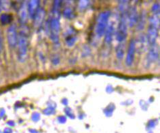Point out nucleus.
<instances>
[{
	"label": "nucleus",
	"instance_id": "f257e3e1",
	"mask_svg": "<svg viewBox=\"0 0 160 133\" xmlns=\"http://www.w3.org/2000/svg\"><path fill=\"white\" fill-rule=\"evenodd\" d=\"M28 45H29V41H28V34L26 30H21L18 35V59L20 62H24L27 59Z\"/></svg>",
	"mask_w": 160,
	"mask_h": 133
},
{
	"label": "nucleus",
	"instance_id": "f03ea898",
	"mask_svg": "<svg viewBox=\"0 0 160 133\" xmlns=\"http://www.w3.org/2000/svg\"><path fill=\"white\" fill-rule=\"evenodd\" d=\"M110 17V12L105 11L99 14L96 25V34L98 37L101 38L105 35L108 25V21Z\"/></svg>",
	"mask_w": 160,
	"mask_h": 133
},
{
	"label": "nucleus",
	"instance_id": "7ed1b4c3",
	"mask_svg": "<svg viewBox=\"0 0 160 133\" xmlns=\"http://www.w3.org/2000/svg\"><path fill=\"white\" fill-rule=\"evenodd\" d=\"M128 25L126 12L122 13L118 26L117 33H116V37H117V40L119 43L124 41L127 37Z\"/></svg>",
	"mask_w": 160,
	"mask_h": 133
},
{
	"label": "nucleus",
	"instance_id": "20e7f679",
	"mask_svg": "<svg viewBox=\"0 0 160 133\" xmlns=\"http://www.w3.org/2000/svg\"><path fill=\"white\" fill-rule=\"evenodd\" d=\"M60 23L58 18L55 17L51 20L50 23V38L55 43H58L59 40Z\"/></svg>",
	"mask_w": 160,
	"mask_h": 133
},
{
	"label": "nucleus",
	"instance_id": "39448f33",
	"mask_svg": "<svg viewBox=\"0 0 160 133\" xmlns=\"http://www.w3.org/2000/svg\"><path fill=\"white\" fill-rule=\"evenodd\" d=\"M18 35L17 33V26L14 25H11L7 31L8 42L9 45L11 47L14 48L15 47H17L18 41Z\"/></svg>",
	"mask_w": 160,
	"mask_h": 133
},
{
	"label": "nucleus",
	"instance_id": "423d86ee",
	"mask_svg": "<svg viewBox=\"0 0 160 133\" xmlns=\"http://www.w3.org/2000/svg\"><path fill=\"white\" fill-rule=\"evenodd\" d=\"M126 15L128 25L130 27H133L135 25H137L138 18L137 7L135 6L130 7L128 10V12H126Z\"/></svg>",
	"mask_w": 160,
	"mask_h": 133
},
{
	"label": "nucleus",
	"instance_id": "0eeeda50",
	"mask_svg": "<svg viewBox=\"0 0 160 133\" xmlns=\"http://www.w3.org/2000/svg\"><path fill=\"white\" fill-rule=\"evenodd\" d=\"M158 29L159 26L149 24V28H148L147 35L146 37L147 39L148 43H149L150 46L156 43V39H157L158 36Z\"/></svg>",
	"mask_w": 160,
	"mask_h": 133
},
{
	"label": "nucleus",
	"instance_id": "6e6552de",
	"mask_svg": "<svg viewBox=\"0 0 160 133\" xmlns=\"http://www.w3.org/2000/svg\"><path fill=\"white\" fill-rule=\"evenodd\" d=\"M135 51H136V43L134 42L133 39H132L129 44L126 59V66H130L132 65L134 59Z\"/></svg>",
	"mask_w": 160,
	"mask_h": 133
},
{
	"label": "nucleus",
	"instance_id": "1a4fd4ad",
	"mask_svg": "<svg viewBox=\"0 0 160 133\" xmlns=\"http://www.w3.org/2000/svg\"><path fill=\"white\" fill-rule=\"evenodd\" d=\"M45 17V10L42 7H39L38 10L36 12L35 17H33L34 19V27L36 29H38L42 26V23L43 22Z\"/></svg>",
	"mask_w": 160,
	"mask_h": 133
},
{
	"label": "nucleus",
	"instance_id": "9d476101",
	"mask_svg": "<svg viewBox=\"0 0 160 133\" xmlns=\"http://www.w3.org/2000/svg\"><path fill=\"white\" fill-rule=\"evenodd\" d=\"M28 17H29V14H28L27 9V2H23L19 9V18L23 25L27 22Z\"/></svg>",
	"mask_w": 160,
	"mask_h": 133
},
{
	"label": "nucleus",
	"instance_id": "9b49d317",
	"mask_svg": "<svg viewBox=\"0 0 160 133\" xmlns=\"http://www.w3.org/2000/svg\"><path fill=\"white\" fill-rule=\"evenodd\" d=\"M148 60L149 62H155L159 58V48L157 43L154 44L153 45H151L149 48V53L148 55Z\"/></svg>",
	"mask_w": 160,
	"mask_h": 133
},
{
	"label": "nucleus",
	"instance_id": "f8f14e48",
	"mask_svg": "<svg viewBox=\"0 0 160 133\" xmlns=\"http://www.w3.org/2000/svg\"><path fill=\"white\" fill-rule=\"evenodd\" d=\"M27 9L29 17L31 18H33L39 9V1H30L27 2Z\"/></svg>",
	"mask_w": 160,
	"mask_h": 133
},
{
	"label": "nucleus",
	"instance_id": "ddd939ff",
	"mask_svg": "<svg viewBox=\"0 0 160 133\" xmlns=\"http://www.w3.org/2000/svg\"><path fill=\"white\" fill-rule=\"evenodd\" d=\"M113 24L111 23L109 25H107V27L105 33V41L106 43L110 44L112 41V39H113Z\"/></svg>",
	"mask_w": 160,
	"mask_h": 133
},
{
	"label": "nucleus",
	"instance_id": "4468645a",
	"mask_svg": "<svg viewBox=\"0 0 160 133\" xmlns=\"http://www.w3.org/2000/svg\"><path fill=\"white\" fill-rule=\"evenodd\" d=\"M146 12L145 10H142L141 12V13L140 14L138 18V21H137V29L138 30H142L144 29V27L145 26L146 24Z\"/></svg>",
	"mask_w": 160,
	"mask_h": 133
},
{
	"label": "nucleus",
	"instance_id": "2eb2a0df",
	"mask_svg": "<svg viewBox=\"0 0 160 133\" xmlns=\"http://www.w3.org/2000/svg\"><path fill=\"white\" fill-rule=\"evenodd\" d=\"M125 45L124 43L122 42L119 43L118 46L117 47V50H116V54H117V57L119 59H122L124 55V50H125Z\"/></svg>",
	"mask_w": 160,
	"mask_h": 133
},
{
	"label": "nucleus",
	"instance_id": "dca6fc26",
	"mask_svg": "<svg viewBox=\"0 0 160 133\" xmlns=\"http://www.w3.org/2000/svg\"><path fill=\"white\" fill-rule=\"evenodd\" d=\"M3 49V37L1 33V31H0V54L2 53Z\"/></svg>",
	"mask_w": 160,
	"mask_h": 133
},
{
	"label": "nucleus",
	"instance_id": "f3484780",
	"mask_svg": "<svg viewBox=\"0 0 160 133\" xmlns=\"http://www.w3.org/2000/svg\"><path fill=\"white\" fill-rule=\"evenodd\" d=\"M88 2H87V1H80V2H79L80 7H82V8H84L86 6H87V3Z\"/></svg>",
	"mask_w": 160,
	"mask_h": 133
}]
</instances>
